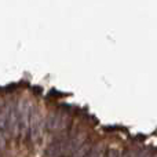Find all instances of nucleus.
I'll use <instances>...</instances> for the list:
<instances>
[{
  "mask_svg": "<svg viewBox=\"0 0 157 157\" xmlns=\"http://www.w3.org/2000/svg\"><path fill=\"white\" fill-rule=\"evenodd\" d=\"M7 128L11 136H17L19 134V116H18V106L17 105H8Z\"/></svg>",
  "mask_w": 157,
  "mask_h": 157,
  "instance_id": "1",
  "label": "nucleus"
},
{
  "mask_svg": "<svg viewBox=\"0 0 157 157\" xmlns=\"http://www.w3.org/2000/svg\"><path fill=\"white\" fill-rule=\"evenodd\" d=\"M41 128H43V116L37 109H35V110H32V114H30L29 124V134L33 141H36L41 135Z\"/></svg>",
  "mask_w": 157,
  "mask_h": 157,
  "instance_id": "2",
  "label": "nucleus"
},
{
  "mask_svg": "<svg viewBox=\"0 0 157 157\" xmlns=\"http://www.w3.org/2000/svg\"><path fill=\"white\" fill-rule=\"evenodd\" d=\"M7 116H8V106L0 108V135L4 136L7 132Z\"/></svg>",
  "mask_w": 157,
  "mask_h": 157,
  "instance_id": "3",
  "label": "nucleus"
},
{
  "mask_svg": "<svg viewBox=\"0 0 157 157\" xmlns=\"http://www.w3.org/2000/svg\"><path fill=\"white\" fill-rule=\"evenodd\" d=\"M106 157H119V153H117V150H109Z\"/></svg>",
  "mask_w": 157,
  "mask_h": 157,
  "instance_id": "4",
  "label": "nucleus"
}]
</instances>
